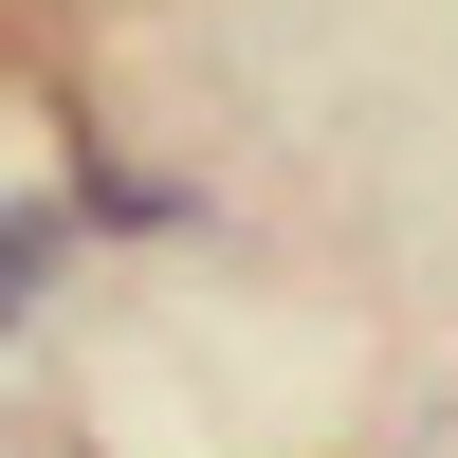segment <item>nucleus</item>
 Masks as SVG:
<instances>
[{
    "label": "nucleus",
    "instance_id": "obj_1",
    "mask_svg": "<svg viewBox=\"0 0 458 458\" xmlns=\"http://www.w3.org/2000/svg\"><path fill=\"white\" fill-rule=\"evenodd\" d=\"M55 257H73V220H55V202H0V330L37 312V276H55Z\"/></svg>",
    "mask_w": 458,
    "mask_h": 458
}]
</instances>
